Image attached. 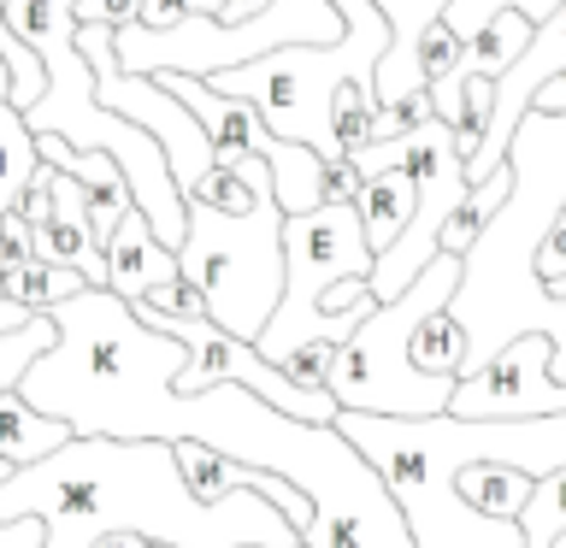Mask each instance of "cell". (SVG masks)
<instances>
[{"label":"cell","instance_id":"cell-22","mask_svg":"<svg viewBox=\"0 0 566 548\" xmlns=\"http://www.w3.org/2000/svg\"><path fill=\"white\" fill-rule=\"evenodd\" d=\"M413 60H419V83H424V88L442 83V77L454 71V60H460V35L437 18V24L419 35V53H413Z\"/></svg>","mask_w":566,"mask_h":548},{"label":"cell","instance_id":"cell-1","mask_svg":"<svg viewBox=\"0 0 566 548\" xmlns=\"http://www.w3.org/2000/svg\"><path fill=\"white\" fill-rule=\"evenodd\" d=\"M48 318L53 348L18 378V401L30 413L71 424V436L195 442L248 472H272L313 507L301 548H413L384 477L354 454L336 419H283L237 383L177 396L171 378L184 371V348L142 330L113 289H83L48 307Z\"/></svg>","mask_w":566,"mask_h":548},{"label":"cell","instance_id":"cell-4","mask_svg":"<svg viewBox=\"0 0 566 548\" xmlns=\"http://www.w3.org/2000/svg\"><path fill=\"white\" fill-rule=\"evenodd\" d=\"M460 289V260L437 254L424 272L407 283L396 301L366 313V325L343 342L331 366V401L336 413H371V419H442L454 396V378H431L413 366V330L431 313H442Z\"/></svg>","mask_w":566,"mask_h":548},{"label":"cell","instance_id":"cell-29","mask_svg":"<svg viewBox=\"0 0 566 548\" xmlns=\"http://www.w3.org/2000/svg\"><path fill=\"white\" fill-rule=\"evenodd\" d=\"M525 113H566V77H555V83H543L537 88V95H531V106H525Z\"/></svg>","mask_w":566,"mask_h":548},{"label":"cell","instance_id":"cell-27","mask_svg":"<svg viewBox=\"0 0 566 548\" xmlns=\"http://www.w3.org/2000/svg\"><path fill=\"white\" fill-rule=\"evenodd\" d=\"M265 7H272V0H224V12H219V18H212V24H219V30H237V24H254V18H260Z\"/></svg>","mask_w":566,"mask_h":548},{"label":"cell","instance_id":"cell-9","mask_svg":"<svg viewBox=\"0 0 566 548\" xmlns=\"http://www.w3.org/2000/svg\"><path fill=\"white\" fill-rule=\"evenodd\" d=\"M171 101H184V113L201 124V136L212 141V166H237V159H272L277 136L254 118V106L230 101V95H212L201 77H177V71H159L154 77Z\"/></svg>","mask_w":566,"mask_h":548},{"label":"cell","instance_id":"cell-32","mask_svg":"<svg viewBox=\"0 0 566 548\" xmlns=\"http://www.w3.org/2000/svg\"><path fill=\"white\" fill-rule=\"evenodd\" d=\"M0 106H7V65H0Z\"/></svg>","mask_w":566,"mask_h":548},{"label":"cell","instance_id":"cell-15","mask_svg":"<svg viewBox=\"0 0 566 548\" xmlns=\"http://www.w3.org/2000/svg\"><path fill=\"white\" fill-rule=\"evenodd\" d=\"M88 283L77 272H60V265H42V260H24V265H0V301H18L24 313H48L60 301L83 295Z\"/></svg>","mask_w":566,"mask_h":548},{"label":"cell","instance_id":"cell-19","mask_svg":"<svg viewBox=\"0 0 566 548\" xmlns=\"http://www.w3.org/2000/svg\"><path fill=\"white\" fill-rule=\"evenodd\" d=\"M48 348H53V318H48V313H35L24 330L0 336V396H7V389H18V378H24V371L42 360ZM7 477H12V466L0 460V484H7Z\"/></svg>","mask_w":566,"mask_h":548},{"label":"cell","instance_id":"cell-12","mask_svg":"<svg viewBox=\"0 0 566 548\" xmlns=\"http://www.w3.org/2000/svg\"><path fill=\"white\" fill-rule=\"evenodd\" d=\"M413 201H419V189H413V177H407V171H371V177H360L354 219H360V236H366V247H371V260H378L384 247L407 230V219H413Z\"/></svg>","mask_w":566,"mask_h":548},{"label":"cell","instance_id":"cell-33","mask_svg":"<svg viewBox=\"0 0 566 548\" xmlns=\"http://www.w3.org/2000/svg\"><path fill=\"white\" fill-rule=\"evenodd\" d=\"M555 548H566V537H560V542H555Z\"/></svg>","mask_w":566,"mask_h":548},{"label":"cell","instance_id":"cell-23","mask_svg":"<svg viewBox=\"0 0 566 548\" xmlns=\"http://www.w3.org/2000/svg\"><path fill=\"white\" fill-rule=\"evenodd\" d=\"M142 12V0H77V24H95V30H130Z\"/></svg>","mask_w":566,"mask_h":548},{"label":"cell","instance_id":"cell-3","mask_svg":"<svg viewBox=\"0 0 566 548\" xmlns=\"http://www.w3.org/2000/svg\"><path fill=\"white\" fill-rule=\"evenodd\" d=\"M336 18H343V35L325 48H277V53H260L248 65H230V71H212L201 77L212 95H230L242 106H254V118L272 130L277 141H295V148L318 154L325 166L343 159V141L331 130V101L336 88L360 83L371 88L378 77V60L389 48V24L371 0H331Z\"/></svg>","mask_w":566,"mask_h":548},{"label":"cell","instance_id":"cell-28","mask_svg":"<svg viewBox=\"0 0 566 548\" xmlns=\"http://www.w3.org/2000/svg\"><path fill=\"white\" fill-rule=\"evenodd\" d=\"M0 548H42V525H35V519L0 525Z\"/></svg>","mask_w":566,"mask_h":548},{"label":"cell","instance_id":"cell-13","mask_svg":"<svg viewBox=\"0 0 566 548\" xmlns=\"http://www.w3.org/2000/svg\"><path fill=\"white\" fill-rule=\"evenodd\" d=\"M525 42H531V24L520 12H495L484 30L472 35V42H460V60H454V71L449 77H484V83H502L507 77V65L525 53Z\"/></svg>","mask_w":566,"mask_h":548},{"label":"cell","instance_id":"cell-21","mask_svg":"<svg viewBox=\"0 0 566 548\" xmlns=\"http://www.w3.org/2000/svg\"><path fill=\"white\" fill-rule=\"evenodd\" d=\"M371 118H378V101H371V88H360V83L336 88V101H331V130H336V141H343V159L371 141Z\"/></svg>","mask_w":566,"mask_h":548},{"label":"cell","instance_id":"cell-11","mask_svg":"<svg viewBox=\"0 0 566 548\" xmlns=\"http://www.w3.org/2000/svg\"><path fill=\"white\" fill-rule=\"evenodd\" d=\"M166 283H177V254L154 242V230L142 224V212L130 207L118 219L113 242H106V289H113L124 307H136L142 295L166 289Z\"/></svg>","mask_w":566,"mask_h":548},{"label":"cell","instance_id":"cell-14","mask_svg":"<svg viewBox=\"0 0 566 548\" xmlns=\"http://www.w3.org/2000/svg\"><path fill=\"white\" fill-rule=\"evenodd\" d=\"M71 442V424L60 419H42L30 413L24 401H18V389L0 396V460L18 472V466H35V460H48L53 449H65Z\"/></svg>","mask_w":566,"mask_h":548},{"label":"cell","instance_id":"cell-17","mask_svg":"<svg viewBox=\"0 0 566 548\" xmlns=\"http://www.w3.org/2000/svg\"><path fill=\"white\" fill-rule=\"evenodd\" d=\"M35 166H42L35 136L24 130V118H18L12 106H0V212H18V201H24Z\"/></svg>","mask_w":566,"mask_h":548},{"label":"cell","instance_id":"cell-16","mask_svg":"<svg viewBox=\"0 0 566 548\" xmlns=\"http://www.w3.org/2000/svg\"><path fill=\"white\" fill-rule=\"evenodd\" d=\"M454 489H460V502H467L472 513L502 519V525H513V519H520V507L531 502V477H520L513 466H467Z\"/></svg>","mask_w":566,"mask_h":548},{"label":"cell","instance_id":"cell-6","mask_svg":"<svg viewBox=\"0 0 566 548\" xmlns=\"http://www.w3.org/2000/svg\"><path fill=\"white\" fill-rule=\"evenodd\" d=\"M371 272V247L360 236V219H354V201H325L313 212H301V219H283V295L272 318H265V330L254 336V354L265 366H277L283 354L307 348V342H331L343 348L354 330L366 325V313L378 307V301H366V307H348L343 318H325L318 313V301H325L336 283H366Z\"/></svg>","mask_w":566,"mask_h":548},{"label":"cell","instance_id":"cell-20","mask_svg":"<svg viewBox=\"0 0 566 548\" xmlns=\"http://www.w3.org/2000/svg\"><path fill=\"white\" fill-rule=\"evenodd\" d=\"M555 7H560V0H449V7H442V24H449V30L460 35V42H472V35L484 30L495 12H520L525 24L537 30Z\"/></svg>","mask_w":566,"mask_h":548},{"label":"cell","instance_id":"cell-31","mask_svg":"<svg viewBox=\"0 0 566 548\" xmlns=\"http://www.w3.org/2000/svg\"><path fill=\"white\" fill-rule=\"evenodd\" d=\"M95 548H148V542H142V537H130V530H113V537H101Z\"/></svg>","mask_w":566,"mask_h":548},{"label":"cell","instance_id":"cell-2","mask_svg":"<svg viewBox=\"0 0 566 548\" xmlns=\"http://www.w3.org/2000/svg\"><path fill=\"white\" fill-rule=\"evenodd\" d=\"M12 519L42 525V548H95L113 530H130L148 548H301L295 525L254 489L212 507L189 502L171 442L71 436L0 484V525Z\"/></svg>","mask_w":566,"mask_h":548},{"label":"cell","instance_id":"cell-26","mask_svg":"<svg viewBox=\"0 0 566 548\" xmlns=\"http://www.w3.org/2000/svg\"><path fill=\"white\" fill-rule=\"evenodd\" d=\"M360 194V177H354L348 159H336V166H325V201H354Z\"/></svg>","mask_w":566,"mask_h":548},{"label":"cell","instance_id":"cell-5","mask_svg":"<svg viewBox=\"0 0 566 548\" xmlns=\"http://www.w3.org/2000/svg\"><path fill=\"white\" fill-rule=\"evenodd\" d=\"M177 277L201 295L207 325L237 342H254L283 295V212L265 183L242 212L184 201V247Z\"/></svg>","mask_w":566,"mask_h":548},{"label":"cell","instance_id":"cell-24","mask_svg":"<svg viewBox=\"0 0 566 548\" xmlns=\"http://www.w3.org/2000/svg\"><path fill=\"white\" fill-rule=\"evenodd\" d=\"M537 336H548V348H555L548 371H555V383H566V301H548V307H543Z\"/></svg>","mask_w":566,"mask_h":548},{"label":"cell","instance_id":"cell-18","mask_svg":"<svg viewBox=\"0 0 566 548\" xmlns=\"http://www.w3.org/2000/svg\"><path fill=\"white\" fill-rule=\"evenodd\" d=\"M407 354H413V366L431 371V378H460V366H467V336H460V325L449 318V307L431 313V318L413 330Z\"/></svg>","mask_w":566,"mask_h":548},{"label":"cell","instance_id":"cell-25","mask_svg":"<svg viewBox=\"0 0 566 548\" xmlns=\"http://www.w3.org/2000/svg\"><path fill=\"white\" fill-rule=\"evenodd\" d=\"M30 260V224L18 212H0V265H24Z\"/></svg>","mask_w":566,"mask_h":548},{"label":"cell","instance_id":"cell-8","mask_svg":"<svg viewBox=\"0 0 566 548\" xmlns=\"http://www.w3.org/2000/svg\"><path fill=\"white\" fill-rule=\"evenodd\" d=\"M555 77H566V0L543 18L537 30H531V42H525L520 60L507 65V77L490 83V124H484V141H478V154L467 159V166H460V171H467V189L484 183L490 171H502L507 141H513V130H520L531 95H537L543 83H555Z\"/></svg>","mask_w":566,"mask_h":548},{"label":"cell","instance_id":"cell-30","mask_svg":"<svg viewBox=\"0 0 566 548\" xmlns=\"http://www.w3.org/2000/svg\"><path fill=\"white\" fill-rule=\"evenodd\" d=\"M30 318H35V313H24V307H18V301H0V336H12V330H24V325H30Z\"/></svg>","mask_w":566,"mask_h":548},{"label":"cell","instance_id":"cell-10","mask_svg":"<svg viewBox=\"0 0 566 548\" xmlns=\"http://www.w3.org/2000/svg\"><path fill=\"white\" fill-rule=\"evenodd\" d=\"M467 454H472V466H513L520 477L537 484V477L566 466V413L531 419V424H513V419L467 424Z\"/></svg>","mask_w":566,"mask_h":548},{"label":"cell","instance_id":"cell-7","mask_svg":"<svg viewBox=\"0 0 566 548\" xmlns=\"http://www.w3.org/2000/svg\"><path fill=\"white\" fill-rule=\"evenodd\" d=\"M548 360H555L548 336H520V342H507L502 354H490L478 371L454 378L449 419H460V424H484V419H513V424L560 419L566 413V383H555Z\"/></svg>","mask_w":566,"mask_h":548}]
</instances>
